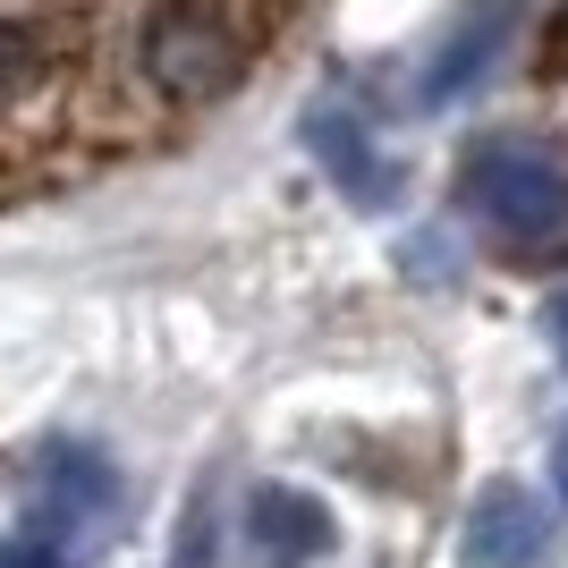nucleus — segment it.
<instances>
[{"label":"nucleus","mask_w":568,"mask_h":568,"mask_svg":"<svg viewBox=\"0 0 568 568\" xmlns=\"http://www.w3.org/2000/svg\"><path fill=\"white\" fill-rule=\"evenodd\" d=\"M306 0H0V204L187 136Z\"/></svg>","instance_id":"f257e3e1"},{"label":"nucleus","mask_w":568,"mask_h":568,"mask_svg":"<svg viewBox=\"0 0 568 568\" xmlns=\"http://www.w3.org/2000/svg\"><path fill=\"white\" fill-rule=\"evenodd\" d=\"M458 204L509 272H568V153L535 136H475L458 153Z\"/></svg>","instance_id":"f03ea898"},{"label":"nucleus","mask_w":568,"mask_h":568,"mask_svg":"<svg viewBox=\"0 0 568 568\" xmlns=\"http://www.w3.org/2000/svg\"><path fill=\"white\" fill-rule=\"evenodd\" d=\"M111 518H119V467L111 458H102L94 442H43V450H34V526H26V535L77 551Z\"/></svg>","instance_id":"7ed1b4c3"},{"label":"nucleus","mask_w":568,"mask_h":568,"mask_svg":"<svg viewBox=\"0 0 568 568\" xmlns=\"http://www.w3.org/2000/svg\"><path fill=\"white\" fill-rule=\"evenodd\" d=\"M306 144H314V162L332 170V187L348 195V204L382 213V204L399 195V162L382 153V136H374V119H365L356 94H323L314 102L306 111Z\"/></svg>","instance_id":"20e7f679"},{"label":"nucleus","mask_w":568,"mask_h":568,"mask_svg":"<svg viewBox=\"0 0 568 568\" xmlns=\"http://www.w3.org/2000/svg\"><path fill=\"white\" fill-rule=\"evenodd\" d=\"M551 551H560V526L526 484H484L467 526H458V560L467 568H551Z\"/></svg>","instance_id":"39448f33"},{"label":"nucleus","mask_w":568,"mask_h":568,"mask_svg":"<svg viewBox=\"0 0 568 568\" xmlns=\"http://www.w3.org/2000/svg\"><path fill=\"white\" fill-rule=\"evenodd\" d=\"M332 544H339V518L306 484H255L246 493V551L263 568H314L332 560Z\"/></svg>","instance_id":"423d86ee"},{"label":"nucleus","mask_w":568,"mask_h":568,"mask_svg":"<svg viewBox=\"0 0 568 568\" xmlns=\"http://www.w3.org/2000/svg\"><path fill=\"white\" fill-rule=\"evenodd\" d=\"M500 34H509V0H475L467 18L450 26V43L425 60V77H416V102L425 111H442V102H458L475 85V77L493 69V51H500Z\"/></svg>","instance_id":"0eeeda50"},{"label":"nucleus","mask_w":568,"mask_h":568,"mask_svg":"<svg viewBox=\"0 0 568 568\" xmlns=\"http://www.w3.org/2000/svg\"><path fill=\"white\" fill-rule=\"evenodd\" d=\"M535 77H544V85H568V0L544 18V43H535Z\"/></svg>","instance_id":"6e6552de"},{"label":"nucleus","mask_w":568,"mask_h":568,"mask_svg":"<svg viewBox=\"0 0 568 568\" xmlns=\"http://www.w3.org/2000/svg\"><path fill=\"white\" fill-rule=\"evenodd\" d=\"M0 568H77L60 544H43V535H9L0 544Z\"/></svg>","instance_id":"1a4fd4ad"},{"label":"nucleus","mask_w":568,"mask_h":568,"mask_svg":"<svg viewBox=\"0 0 568 568\" xmlns=\"http://www.w3.org/2000/svg\"><path fill=\"white\" fill-rule=\"evenodd\" d=\"M551 493H560V509H568V425L551 433Z\"/></svg>","instance_id":"9d476101"},{"label":"nucleus","mask_w":568,"mask_h":568,"mask_svg":"<svg viewBox=\"0 0 568 568\" xmlns=\"http://www.w3.org/2000/svg\"><path fill=\"white\" fill-rule=\"evenodd\" d=\"M551 339H560V365H568V288L551 297Z\"/></svg>","instance_id":"9b49d317"}]
</instances>
